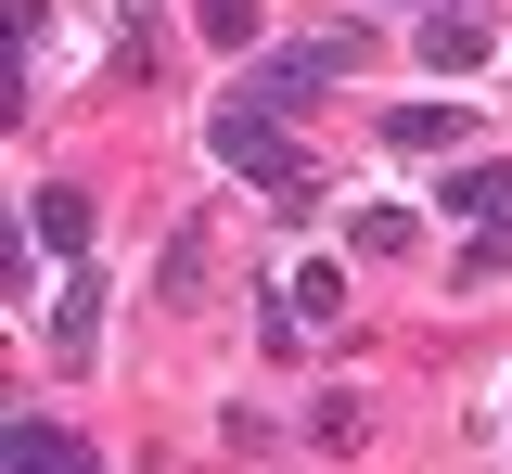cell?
I'll list each match as a JSON object with an SVG mask.
<instances>
[{
  "mask_svg": "<svg viewBox=\"0 0 512 474\" xmlns=\"http://www.w3.org/2000/svg\"><path fill=\"white\" fill-rule=\"evenodd\" d=\"M205 154H218V167H244L256 193H269V205H295V218L320 205V167L282 141V116H269V103H244V90H231V103H205Z\"/></svg>",
  "mask_w": 512,
  "mask_h": 474,
  "instance_id": "6da1fadb",
  "label": "cell"
},
{
  "mask_svg": "<svg viewBox=\"0 0 512 474\" xmlns=\"http://www.w3.org/2000/svg\"><path fill=\"white\" fill-rule=\"evenodd\" d=\"M346 65H359V26H320V39H295V52H269V77H256L244 103H269V116H308V90H333Z\"/></svg>",
  "mask_w": 512,
  "mask_h": 474,
  "instance_id": "7a4b0ae2",
  "label": "cell"
},
{
  "mask_svg": "<svg viewBox=\"0 0 512 474\" xmlns=\"http://www.w3.org/2000/svg\"><path fill=\"white\" fill-rule=\"evenodd\" d=\"M320 321H346V282H333V270L308 257V270H282V282H269V346L320 334Z\"/></svg>",
  "mask_w": 512,
  "mask_h": 474,
  "instance_id": "3957f363",
  "label": "cell"
},
{
  "mask_svg": "<svg viewBox=\"0 0 512 474\" xmlns=\"http://www.w3.org/2000/svg\"><path fill=\"white\" fill-rule=\"evenodd\" d=\"M0 462H13V474H103V462L52 423V410H13V423H0Z\"/></svg>",
  "mask_w": 512,
  "mask_h": 474,
  "instance_id": "277c9868",
  "label": "cell"
},
{
  "mask_svg": "<svg viewBox=\"0 0 512 474\" xmlns=\"http://www.w3.org/2000/svg\"><path fill=\"white\" fill-rule=\"evenodd\" d=\"M487 52H500V26H487V13H474V0H448V13H423V65H487Z\"/></svg>",
  "mask_w": 512,
  "mask_h": 474,
  "instance_id": "5b68a950",
  "label": "cell"
},
{
  "mask_svg": "<svg viewBox=\"0 0 512 474\" xmlns=\"http://www.w3.org/2000/svg\"><path fill=\"white\" fill-rule=\"evenodd\" d=\"M461 129H474L461 103H384V154H448Z\"/></svg>",
  "mask_w": 512,
  "mask_h": 474,
  "instance_id": "8992f818",
  "label": "cell"
},
{
  "mask_svg": "<svg viewBox=\"0 0 512 474\" xmlns=\"http://www.w3.org/2000/svg\"><path fill=\"white\" fill-rule=\"evenodd\" d=\"M39 257H90V193H77V180L39 193Z\"/></svg>",
  "mask_w": 512,
  "mask_h": 474,
  "instance_id": "52a82bcc",
  "label": "cell"
},
{
  "mask_svg": "<svg viewBox=\"0 0 512 474\" xmlns=\"http://www.w3.org/2000/svg\"><path fill=\"white\" fill-rule=\"evenodd\" d=\"M103 346V282H64V308H52V359H90Z\"/></svg>",
  "mask_w": 512,
  "mask_h": 474,
  "instance_id": "ba28073f",
  "label": "cell"
},
{
  "mask_svg": "<svg viewBox=\"0 0 512 474\" xmlns=\"http://www.w3.org/2000/svg\"><path fill=\"white\" fill-rule=\"evenodd\" d=\"M448 205H461L474 231H512V167H461V180H448Z\"/></svg>",
  "mask_w": 512,
  "mask_h": 474,
  "instance_id": "9c48e42d",
  "label": "cell"
},
{
  "mask_svg": "<svg viewBox=\"0 0 512 474\" xmlns=\"http://www.w3.org/2000/svg\"><path fill=\"white\" fill-rule=\"evenodd\" d=\"M359 257H410V205H359Z\"/></svg>",
  "mask_w": 512,
  "mask_h": 474,
  "instance_id": "30bf717a",
  "label": "cell"
},
{
  "mask_svg": "<svg viewBox=\"0 0 512 474\" xmlns=\"http://www.w3.org/2000/svg\"><path fill=\"white\" fill-rule=\"evenodd\" d=\"M512 270V231H474V244H461V282H500Z\"/></svg>",
  "mask_w": 512,
  "mask_h": 474,
  "instance_id": "8fae6325",
  "label": "cell"
},
{
  "mask_svg": "<svg viewBox=\"0 0 512 474\" xmlns=\"http://www.w3.org/2000/svg\"><path fill=\"white\" fill-rule=\"evenodd\" d=\"M205 39H256V0H205Z\"/></svg>",
  "mask_w": 512,
  "mask_h": 474,
  "instance_id": "7c38bea8",
  "label": "cell"
}]
</instances>
